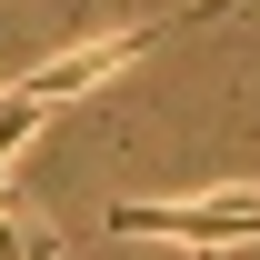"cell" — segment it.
I'll use <instances>...</instances> for the list:
<instances>
[{
  "label": "cell",
  "mask_w": 260,
  "mask_h": 260,
  "mask_svg": "<svg viewBox=\"0 0 260 260\" xmlns=\"http://www.w3.org/2000/svg\"><path fill=\"white\" fill-rule=\"evenodd\" d=\"M230 10H240V0H190V10H170V20H130V30H110V40H80V50H60V60L20 70L10 90H20V100H40V110H60V100L100 90V80H120L130 60H150L170 30H200V20H230Z\"/></svg>",
  "instance_id": "cell-1"
},
{
  "label": "cell",
  "mask_w": 260,
  "mask_h": 260,
  "mask_svg": "<svg viewBox=\"0 0 260 260\" xmlns=\"http://www.w3.org/2000/svg\"><path fill=\"white\" fill-rule=\"evenodd\" d=\"M120 240H170V250H230L260 240V190H200V200H120Z\"/></svg>",
  "instance_id": "cell-2"
},
{
  "label": "cell",
  "mask_w": 260,
  "mask_h": 260,
  "mask_svg": "<svg viewBox=\"0 0 260 260\" xmlns=\"http://www.w3.org/2000/svg\"><path fill=\"white\" fill-rule=\"evenodd\" d=\"M0 260H60V240H50L30 210H0Z\"/></svg>",
  "instance_id": "cell-3"
},
{
  "label": "cell",
  "mask_w": 260,
  "mask_h": 260,
  "mask_svg": "<svg viewBox=\"0 0 260 260\" xmlns=\"http://www.w3.org/2000/svg\"><path fill=\"white\" fill-rule=\"evenodd\" d=\"M40 120H50L40 100H20V90H0V160H10V150H20V140H30Z\"/></svg>",
  "instance_id": "cell-4"
},
{
  "label": "cell",
  "mask_w": 260,
  "mask_h": 260,
  "mask_svg": "<svg viewBox=\"0 0 260 260\" xmlns=\"http://www.w3.org/2000/svg\"><path fill=\"white\" fill-rule=\"evenodd\" d=\"M0 210H20V200H10V170H0Z\"/></svg>",
  "instance_id": "cell-5"
},
{
  "label": "cell",
  "mask_w": 260,
  "mask_h": 260,
  "mask_svg": "<svg viewBox=\"0 0 260 260\" xmlns=\"http://www.w3.org/2000/svg\"><path fill=\"white\" fill-rule=\"evenodd\" d=\"M180 260H220V250H180Z\"/></svg>",
  "instance_id": "cell-6"
}]
</instances>
